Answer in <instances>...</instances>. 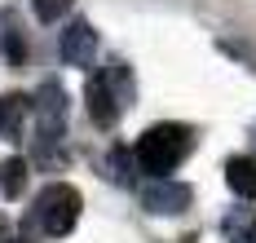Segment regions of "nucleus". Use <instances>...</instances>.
Wrapping results in <instances>:
<instances>
[{"mask_svg": "<svg viewBox=\"0 0 256 243\" xmlns=\"http://www.w3.org/2000/svg\"><path fill=\"white\" fill-rule=\"evenodd\" d=\"M0 239H9V221L4 216H0Z\"/></svg>", "mask_w": 256, "mask_h": 243, "instance_id": "nucleus-14", "label": "nucleus"}, {"mask_svg": "<svg viewBox=\"0 0 256 243\" xmlns=\"http://www.w3.org/2000/svg\"><path fill=\"white\" fill-rule=\"evenodd\" d=\"M58 54H62V62H66V66H93V58H98V31H93V22L76 18L71 27L62 31Z\"/></svg>", "mask_w": 256, "mask_h": 243, "instance_id": "nucleus-6", "label": "nucleus"}, {"mask_svg": "<svg viewBox=\"0 0 256 243\" xmlns=\"http://www.w3.org/2000/svg\"><path fill=\"white\" fill-rule=\"evenodd\" d=\"M80 208H84V199H80V190L71 182H49V186L36 194V226L49 234V239H62V234H71L80 221Z\"/></svg>", "mask_w": 256, "mask_h": 243, "instance_id": "nucleus-3", "label": "nucleus"}, {"mask_svg": "<svg viewBox=\"0 0 256 243\" xmlns=\"http://www.w3.org/2000/svg\"><path fill=\"white\" fill-rule=\"evenodd\" d=\"M132 71H128V62L120 58H110L106 66H98L88 84H84V106H88V120L98 124V128H115L120 124V115L132 106Z\"/></svg>", "mask_w": 256, "mask_h": 243, "instance_id": "nucleus-1", "label": "nucleus"}, {"mask_svg": "<svg viewBox=\"0 0 256 243\" xmlns=\"http://www.w3.org/2000/svg\"><path fill=\"white\" fill-rule=\"evenodd\" d=\"M0 243H22V239H14V234H9V239H0Z\"/></svg>", "mask_w": 256, "mask_h": 243, "instance_id": "nucleus-15", "label": "nucleus"}, {"mask_svg": "<svg viewBox=\"0 0 256 243\" xmlns=\"http://www.w3.org/2000/svg\"><path fill=\"white\" fill-rule=\"evenodd\" d=\"M26 186V160L22 155H9V160L0 164V194L4 199H18Z\"/></svg>", "mask_w": 256, "mask_h": 243, "instance_id": "nucleus-11", "label": "nucleus"}, {"mask_svg": "<svg viewBox=\"0 0 256 243\" xmlns=\"http://www.w3.org/2000/svg\"><path fill=\"white\" fill-rule=\"evenodd\" d=\"M31 98L26 93H0V142H22Z\"/></svg>", "mask_w": 256, "mask_h": 243, "instance_id": "nucleus-7", "label": "nucleus"}, {"mask_svg": "<svg viewBox=\"0 0 256 243\" xmlns=\"http://www.w3.org/2000/svg\"><path fill=\"white\" fill-rule=\"evenodd\" d=\"M31 110H36V150L49 155L66 133V93H62V84L44 80L31 98Z\"/></svg>", "mask_w": 256, "mask_h": 243, "instance_id": "nucleus-4", "label": "nucleus"}, {"mask_svg": "<svg viewBox=\"0 0 256 243\" xmlns=\"http://www.w3.org/2000/svg\"><path fill=\"white\" fill-rule=\"evenodd\" d=\"M102 168H106V177H110V182L128 186V182H132V155H128V146H115V150L102 160Z\"/></svg>", "mask_w": 256, "mask_h": 243, "instance_id": "nucleus-12", "label": "nucleus"}, {"mask_svg": "<svg viewBox=\"0 0 256 243\" xmlns=\"http://www.w3.org/2000/svg\"><path fill=\"white\" fill-rule=\"evenodd\" d=\"M31 4H36V18H40V22H58L76 0H31Z\"/></svg>", "mask_w": 256, "mask_h": 243, "instance_id": "nucleus-13", "label": "nucleus"}, {"mask_svg": "<svg viewBox=\"0 0 256 243\" xmlns=\"http://www.w3.org/2000/svg\"><path fill=\"white\" fill-rule=\"evenodd\" d=\"M190 150H194V128L190 124H150L132 146V164L142 172H150V182H154V177L177 172Z\"/></svg>", "mask_w": 256, "mask_h": 243, "instance_id": "nucleus-2", "label": "nucleus"}, {"mask_svg": "<svg viewBox=\"0 0 256 243\" xmlns=\"http://www.w3.org/2000/svg\"><path fill=\"white\" fill-rule=\"evenodd\" d=\"M221 234H226V243H256V212L252 208H230L221 221Z\"/></svg>", "mask_w": 256, "mask_h": 243, "instance_id": "nucleus-10", "label": "nucleus"}, {"mask_svg": "<svg viewBox=\"0 0 256 243\" xmlns=\"http://www.w3.org/2000/svg\"><path fill=\"white\" fill-rule=\"evenodd\" d=\"M190 199H194V190L186 182H172V177H154L142 186V208L154 216H181L190 208Z\"/></svg>", "mask_w": 256, "mask_h": 243, "instance_id": "nucleus-5", "label": "nucleus"}, {"mask_svg": "<svg viewBox=\"0 0 256 243\" xmlns=\"http://www.w3.org/2000/svg\"><path fill=\"white\" fill-rule=\"evenodd\" d=\"M26 36H22V22L14 9H0V58L9 66H26Z\"/></svg>", "mask_w": 256, "mask_h": 243, "instance_id": "nucleus-8", "label": "nucleus"}, {"mask_svg": "<svg viewBox=\"0 0 256 243\" xmlns=\"http://www.w3.org/2000/svg\"><path fill=\"white\" fill-rule=\"evenodd\" d=\"M226 182L238 199H256V160L252 155H234L226 164Z\"/></svg>", "mask_w": 256, "mask_h": 243, "instance_id": "nucleus-9", "label": "nucleus"}]
</instances>
